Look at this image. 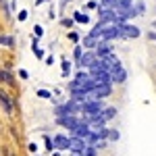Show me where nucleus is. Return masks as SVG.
Listing matches in <instances>:
<instances>
[{
  "label": "nucleus",
  "instance_id": "nucleus-18",
  "mask_svg": "<svg viewBox=\"0 0 156 156\" xmlns=\"http://www.w3.org/2000/svg\"><path fill=\"white\" fill-rule=\"evenodd\" d=\"M0 44H4V46H9V48H11L12 44H15V40H12L11 36H0Z\"/></svg>",
  "mask_w": 156,
  "mask_h": 156
},
{
  "label": "nucleus",
  "instance_id": "nucleus-21",
  "mask_svg": "<svg viewBox=\"0 0 156 156\" xmlns=\"http://www.w3.org/2000/svg\"><path fill=\"white\" fill-rule=\"evenodd\" d=\"M108 137L117 142V140H119V131H117V129H108Z\"/></svg>",
  "mask_w": 156,
  "mask_h": 156
},
{
  "label": "nucleus",
  "instance_id": "nucleus-9",
  "mask_svg": "<svg viewBox=\"0 0 156 156\" xmlns=\"http://www.w3.org/2000/svg\"><path fill=\"white\" fill-rule=\"evenodd\" d=\"M81 110L87 112V115H98L100 112V102H83Z\"/></svg>",
  "mask_w": 156,
  "mask_h": 156
},
{
  "label": "nucleus",
  "instance_id": "nucleus-14",
  "mask_svg": "<svg viewBox=\"0 0 156 156\" xmlns=\"http://www.w3.org/2000/svg\"><path fill=\"white\" fill-rule=\"evenodd\" d=\"M96 48H98V50H96V54H98V56H108V54H110V50H112L108 42H104V44H98Z\"/></svg>",
  "mask_w": 156,
  "mask_h": 156
},
{
  "label": "nucleus",
  "instance_id": "nucleus-7",
  "mask_svg": "<svg viewBox=\"0 0 156 156\" xmlns=\"http://www.w3.org/2000/svg\"><path fill=\"white\" fill-rule=\"evenodd\" d=\"M0 102H2V106L6 110V115H12L15 112V108H12V100L9 94H4V92H0Z\"/></svg>",
  "mask_w": 156,
  "mask_h": 156
},
{
  "label": "nucleus",
  "instance_id": "nucleus-1",
  "mask_svg": "<svg viewBox=\"0 0 156 156\" xmlns=\"http://www.w3.org/2000/svg\"><path fill=\"white\" fill-rule=\"evenodd\" d=\"M73 133H75V137H79V140H87V135H90V125H87V121H79L77 125H75V129H73Z\"/></svg>",
  "mask_w": 156,
  "mask_h": 156
},
{
  "label": "nucleus",
  "instance_id": "nucleus-22",
  "mask_svg": "<svg viewBox=\"0 0 156 156\" xmlns=\"http://www.w3.org/2000/svg\"><path fill=\"white\" fill-rule=\"evenodd\" d=\"M102 4L108 6V9H110V6H115V9H117V6H119V4H117V0H102Z\"/></svg>",
  "mask_w": 156,
  "mask_h": 156
},
{
  "label": "nucleus",
  "instance_id": "nucleus-15",
  "mask_svg": "<svg viewBox=\"0 0 156 156\" xmlns=\"http://www.w3.org/2000/svg\"><path fill=\"white\" fill-rule=\"evenodd\" d=\"M0 81H6L9 85L15 83V79H12V75H11L9 71H0Z\"/></svg>",
  "mask_w": 156,
  "mask_h": 156
},
{
  "label": "nucleus",
  "instance_id": "nucleus-26",
  "mask_svg": "<svg viewBox=\"0 0 156 156\" xmlns=\"http://www.w3.org/2000/svg\"><path fill=\"white\" fill-rule=\"evenodd\" d=\"M75 58L81 60V48H75Z\"/></svg>",
  "mask_w": 156,
  "mask_h": 156
},
{
  "label": "nucleus",
  "instance_id": "nucleus-27",
  "mask_svg": "<svg viewBox=\"0 0 156 156\" xmlns=\"http://www.w3.org/2000/svg\"><path fill=\"white\" fill-rule=\"evenodd\" d=\"M150 40H156V34H154V31H150Z\"/></svg>",
  "mask_w": 156,
  "mask_h": 156
},
{
  "label": "nucleus",
  "instance_id": "nucleus-23",
  "mask_svg": "<svg viewBox=\"0 0 156 156\" xmlns=\"http://www.w3.org/2000/svg\"><path fill=\"white\" fill-rule=\"evenodd\" d=\"M69 69H71V65H69V60L65 58V60H62V75H67V73H69Z\"/></svg>",
  "mask_w": 156,
  "mask_h": 156
},
{
  "label": "nucleus",
  "instance_id": "nucleus-3",
  "mask_svg": "<svg viewBox=\"0 0 156 156\" xmlns=\"http://www.w3.org/2000/svg\"><path fill=\"white\" fill-rule=\"evenodd\" d=\"M85 148V140H79V137H71V146H69V150H71L73 154H81Z\"/></svg>",
  "mask_w": 156,
  "mask_h": 156
},
{
  "label": "nucleus",
  "instance_id": "nucleus-10",
  "mask_svg": "<svg viewBox=\"0 0 156 156\" xmlns=\"http://www.w3.org/2000/svg\"><path fill=\"white\" fill-rule=\"evenodd\" d=\"M108 94H110V85H98L96 90L92 92V96L96 98V100H100V98L108 96Z\"/></svg>",
  "mask_w": 156,
  "mask_h": 156
},
{
  "label": "nucleus",
  "instance_id": "nucleus-2",
  "mask_svg": "<svg viewBox=\"0 0 156 156\" xmlns=\"http://www.w3.org/2000/svg\"><path fill=\"white\" fill-rule=\"evenodd\" d=\"M125 79H127L125 69L121 67V62H115V65H112V81H117V83H125Z\"/></svg>",
  "mask_w": 156,
  "mask_h": 156
},
{
  "label": "nucleus",
  "instance_id": "nucleus-4",
  "mask_svg": "<svg viewBox=\"0 0 156 156\" xmlns=\"http://www.w3.org/2000/svg\"><path fill=\"white\" fill-rule=\"evenodd\" d=\"M98 15H100V21H102V23H104V21H115V23L119 21V19H117V11H110V9H100Z\"/></svg>",
  "mask_w": 156,
  "mask_h": 156
},
{
  "label": "nucleus",
  "instance_id": "nucleus-25",
  "mask_svg": "<svg viewBox=\"0 0 156 156\" xmlns=\"http://www.w3.org/2000/svg\"><path fill=\"white\" fill-rule=\"evenodd\" d=\"M46 148H48V150H52V148H54V142H52L50 137H46Z\"/></svg>",
  "mask_w": 156,
  "mask_h": 156
},
{
  "label": "nucleus",
  "instance_id": "nucleus-28",
  "mask_svg": "<svg viewBox=\"0 0 156 156\" xmlns=\"http://www.w3.org/2000/svg\"><path fill=\"white\" fill-rule=\"evenodd\" d=\"M73 156H79V154H73Z\"/></svg>",
  "mask_w": 156,
  "mask_h": 156
},
{
  "label": "nucleus",
  "instance_id": "nucleus-16",
  "mask_svg": "<svg viewBox=\"0 0 156 156\" xmlns=\"http://www.w3.org/2000/svg\"><path fill=\"white\" fill-rule=\"evenodd\" d=\"M79 156H98V150L94 148V146H87V148H85Z\"/></svg>",
  "mask_w": 156,
  "mask_h": 156
},
{
  "label": "nucleus",
  "instance_id": "nucleus-5",
  "mask_svg": "<svg viewBox=\"0 0 156 156\" xmlns=\"http://www.w3.org/2000/svg\"><path fill=\"white\" fill-rule=\"evenodd\" d=\"M52 142H54V148H58V150H69V146H71V140L67 135H56Z\"/></svg>",
  "mask_w": 156,
  "mask_h": 156
},
{
  "label": "nucleus",
  "instance_id": "nucleus-13",
  "mask_svg": "<svg viewBox=\"0 0 156 156\" xmlns=\"http://www.w3.org/2000/svg\"><path fill=\"white\" fill-rule=\"evenodd\" d=\"M56 115H58V119L60 117H69V115H73V110L69 104H60V106H56V110H54Z\"/></svg>",
  "mask_w": 156,
  "mask_h": 156
},
{
  "label": "nucleus",
  "instance_id": "nucleus-6",
  "mask_svg": "<svg viewBox=\"0 0 156 156\" xmlns=\"http://www.w3.org/2000/svg\"><path fill=\"white\" fill-rule=\"evenodd\" d=\"M79 65L94 69V65H96V54H94V52H85L83 56H81V60H79Z\"/></svg>",
  "mask_w": 156,
  "mask_h": 156
},
{
  "label": "nucleus",
  "instance_id": "nucleus-17",
  "mask_svg": "<svg viewBox=\"0 0 156 156\" xmlns=\"http://www.w3.org/2000/svg\"><path fill=\"white\" fill-rule=\"evenodd\" d=\"M83 46H87V48H94V46H98L96 37H92V36H87V37H83Z\"/></svg>",
  "mask_w": 156,
  "mask_h": 156
},
{
  "label": "nucleus",
  "instance_id": "nucleus-19",
  "mask_svg": "<svg viewBox=\"0 0 156 156\" xmlns=\"http://www.w3.org/2000/svg\"><path fill=\"white\" fill-rule=\"evenodd\" d=\"M115 115H117V108H106V110H104V115H102V117H104V119H112V117H115Z\"/></svg>",
  "mask_w": 156,
  "mask_h": 156
},
{
  "label": "nucleus",
  "instance_id": "nucleus-8",
  "mask_svg": "<svg viewBox=\"0 0 156 156\" xmlns=\"http://www.w3.org/2000/svg\"><path fill=\"white\" fill-rule=\"evenodd\" d=\"M58 123L60 125H62V127H67V129H75V125H77V123H79V121L75 119V117H73V115H69V117H60L58 119Z\"/></svg>",
  "mask_w": 156,
  "mask_h": 156
},
{
  "label": "nucleus",
  "instance_id": "nucleus-12",
  "mask_svg": "<svg viewBox=\"0 0 156 156\" xmlns=\"http://www.w3.org/2000/svg\"><path fill=\"white\" fill-rule=\"evenodd\" d=\"M119 36H121V27H110V29L102 31V37H106V40H112V37H119Z\"/></svg>",
  "mask_w": 156,
  "mask_h": 156
},
{
  "label": "nucleus",
  "instance_id": "nucleus-24",
  "mask_svg": "<svg viewBox=\"0 0 156 156\" xmlns=\"http://www.w3.org/2000/svg\"><path fill=\"white\" fill-rule=\"evenodd\" d=\"M37 96H40V98H46V100L52 98V96H50V92H46V90H40V92H37Z\"/></svg>",
  "mask_w": 156,
  "mask_h": 156
},
{
  "label": "nucleus",
  "instance_id": "nucleus-20",
  "mask_svg": "<svg viewBox=\"0 0 156 156\" xmlns=\"http://www.w3.org/2000/svg\"><path fill=\"white\" fill-rule=\"evenodd\" d=\"M75 21H79V23H87V15H81V12H75Z\"/></svg>",
  "mask_w": 156,
  "mask_h": 156
},
{
  "label": "nucleus",
  "instance_id": "nucleus-11",
  "mask_svg": "<svg viewBox=\"0 0 156 156\" xmlns=\"http://www.w3.org/2000/svg\"><path fill=\"white\" fill-rule=\"evenodd\" d=\"M121 36L137 37V36H140V29H137V27H131V25H125V27H121Z\"/></svg>",
  "mask_w": 156,
  "mask_h": 156
}]
</instances>
